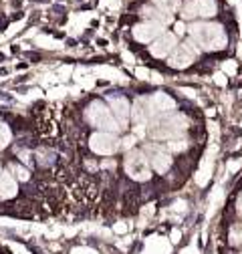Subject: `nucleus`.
<instances>
[{
    "mask_svg": "<svg viewBox=\"0 0 242 254\" xmlns=\"http://www.w3.org/2000/svg\"><path fill=\"white\" fill-rule=\"evenodd\" d=\"M164 147H166L168 151H184V149L188 147V141H186V139H172V141H168Z\"/></svg>",
    "mask_w": 242,
    "mask_h": 254,
    "instance_id": "21",
    "label": "nucleus"
},
{
    "mask_svg": "<svg viewBox=\"0 0 242 254\" xmlns=\"http://www.w3.org/2000/svg\"><path fill=\"white\" fill-rule=\"evenodd\" d=\"M123 57H125V61H127V63H131V61H133V57H131V55H127V53H125Z\"/></svg>",
    "mask_w": 242,
    "mask_h": 254,
    "instance_id": "38",
    "label": "nucleus"
},
{
    "mask_svg": "<svg viewBox=\"0 0 242 254\" xmlns=\"http://www.w3.org/2000/svg\"><path fill=\"white\" fill-rule=\"evenodd\" d=\"M143 14L147 16V18H151L154 22H158V24H168L170 20H172V16H170V12H164V10H160V8H145L143 10Z\"/></svg>",
    "mask_w": 242,
    "mask_h": 254,
    "instance_id": "17",
    "label": "nucleus"
},
{
    "mask_svg": "<svg viewBox=\"0 0 242 254\" xmlns=\"http://www.w3.org/2000/svg\"><path fill=\"white\" fill-rule=\"evenodd\" d=\"M192 41L206 51H220L226 47V33L220 24L214 22H194L190 26Z\"/></svg>",
    "mask_w": 242,
    "mask_h": 254,
    "instance_id": "1",
    "label": "nucleus"
},
{
    "mask_svg": "<svg viewBox=\"0 0 242 254\" xmlns=\"http://www.w3.org/2000/svg\"><path fill=\"white\" fill-rule=\"evenodd\" d=\"M127 224H125V222H117V224L113 226V232H117V234H125L127 232Z\"/></svg>",
    "mask_w": 242,
    "mask_h": 254,
    "instance_id": "26",
    "label": "nucleus"
},
{
    "mask_svg": "<svg viewBox=\"0 0 242 254\" xmlns=\"http://www.w3.org/2000/svg\"><path fill=\"white\" fill-rule=\"evenodd\" d=\"M238 168H240V164H238V162H230V164H228V172H230V174H234Z\"/></svg>",
    "mask_w": 242,
    "mask_h": 254,
    "instance_id": "33",
    "label": "nucleus"
},
{
    "mask_svg": "<svg viewBox=\"0 0 242 254\" xmlns=\"http://www.w3.org/2000/svg\"><path fill=\"white\" fill-rule=\"evenodd\" d=\"M222 202V188L218 186L216 190H214V192H212V196H210V208H208V218L212 216V214H214L216 212V208H218V204Z\"/></svg>",
    "mask_w": 242,
    "mask_h": 254,
    "instance_id": "18",
    "label": "nucleus"
},
{
    "mask_svg": "<svg viewBox=\"0 0 242 254\" xmlns=\"http://www.w3.org/2000/svg\"><path fill=\"white\" fill-rule=\"evenodd\" d=\"M10 170L16 174V178H18V180H22V182H24V180H28V172H26L24 168H20V166H12Z\"/></svg>",
    "mask_w": 242,
    "mask_h": 254,
    "instance_id": "23",
    "label": "nucleus"
},
{
    "mask_svg": "<svg viewBox=\"0 0 242 254\" xmlns=\"http://www.w3.org/2000/svg\"><path fill=\"white\" fill-rule=\"evenodd\" d=\"M174 99L170 97L168 93H154L149 97V111H151V119L156 117H162L164 113L172 111L174 109Z\"/></svg>",
    "mask_w": 242,
    "mask_h": 254,
    "instance_id": "11",
    "label": "nucleus"
},
{
    "mask_svg": "<svg viewBox=\"0 0 242 254\" xmlns=\"http://www.w3.org/2000/svg\"><path fill=\"white\" fill-rule=\"evenodd\" d=\"M198 53H200L198 47H194V43L186 41V43L178 45V47L170 53L168 65H170L172 69H186V67H190L192 63H194V59L198 57Z\"/></svg>",
    "mask_w": 242,
    "mask_h": 254,
    "instance_id": "5",
    "label": "nucleus"
},
{
    "mask_svg": "<svg viewBox=\"0 0 242 254\" xmlns=\"http://www.w3.org/2000/svg\"><path fill=\"white\" fill-rule=\"evenodd\" d=\"M216 145H212V149L206 153V160L202 162V168L198 170V174H196V184L198 186H206L208 184V180H210V176H212V160H214V155H216Z\"/></svg>",
    "mask_w": 242,
    "mask_h": 254,
    "instance_id": "16",
    "label": "nucleus"
},
{
    "mask_svg": "<svg viewBox=\"0 0 242 254\" xmlns=\"http://www.w3.org/2000/svg\"><path fill=\"white\" fill-rule=\"evenodd\" d=\"M16 192H18V186L14 176L10 172L0 174V200H10L16 196Z\"/></svg>",
    "mask_w": 242,
    "mask_h": 254,
    "instance_id": "15",
    "label": "nucleus"
},
{
    "mask_svg": "<svg viewBox=\"0 0 242 254\" xmlns=\"http://www.w3.org/2000/svg\"><path fill=\"white\" fill-rule=\"evenodd\" d=\"M12 139V133H10V127L6 123L0 121V149H4Z\"/></svg>",
    "mask_w": 242,
    "mask_h": 254,
    "instance_id": "19",
    "label": "nucleus"
},
{
    "mask_svg": "<svg viewBox=\"0 0 242 254\" xmlns=\"http://www.w3.org/2000/svg\"><path fill=\"white\" fill-rule=\"evenodd\" d=\"M182 91H184V93L188 95V97H194V91H192V89H186V87H184V89H182Z\"/></svg>",
    "mask_w": 242,
    "mask_h": 254,
    "instance_id": "36",
    "label": "nucleus"
},
{
    "mask_svg": "<svg viewBox=\"0 0 242 254\" xmlns=\"http://www.w3.org/2000/svg\"><path fill=\"white\" fill-rule=\"evenodd\" d=\"M109 105H111V113L113 117L117 119L119 127H125L129 117H131V107H129V101L123 99V97H109Z\"/></svg>",
    "mask_w": 242,
    "mask_h": 254,
    "instance_id": "12",
    "label": "nucleus"
},
{
    "mask_svg": "<svg viewBox=\"0 0 242 254\" xmlns=\"http://www.w3.org/2000/svg\"><path fill=\"white\" fill-rule=\"evenodd\" d=\"M184 14L186 18H194V16H202V18H208V16H214L216 14V2L214 0H192V2L186 4L184 8Z\"/></svg>",
    "mask_w": 242,
    "mask_h": 254,
    "instance_id": "9",
    "label": "nucleus"
},
{
    "mask_svg": "<svg viewBox=\"0 0 242 254\" xmlns=\"http://www.w3.org/2000/svg\"><path fill=\"white\" fill-rule=\"evenodd\" d=\"M188 127V119L180 113H172V115H164L160 117L154 125H151V137L156 139H176L178 135H182Z\"/></svg>",
    "mask_w": 242,
    "mask_h": 254,
    "instance_id": "2",
    "label": "nucleus"
},
{
    "mask_svg": "<svg viewBox=\"0 0 242 254\" xmlns=\"http://www.w3.org/2000/svg\"><path fill=\"white\" fill-rule=\"evenodd\" d=\"M135 75H137L139 79H147V77H149V71H147V69H143V67H139V69L135 71Z\"/></svg>",
    "mask_w": 242,
    "mask_h": 254,
    "instance_id": "28",
    "label": "nucleus"
},
{
    "mask_svg": "<svg viewBox=\"0 0 242 254\" xmlns=\"http://www.w3.org/2000/svg\"><path fill=\"white\" fill-rule=\"evenodd\" d=\"M230 242L236 246H242V226H234L230 232Z\"/></svg>",
    "mask_w": 242,
    "mask_h": 254,
    "instance_id": "22",
    "label": "nucleus"
},
{
    "mask_svg": "<svg viewBox=\"0 0 242 254\" xmlns=\"http://www.w3.org/2000/svg\"><path fill=\"white\" fill-rule=\"evenodd\" d=\"M85 117H87V121L91 125L99 127V129H103L107 133H117L121 129L117 119L111 113V109L105 103H101V101H93V103H91L87 107V111H85Z\"/></svg>",
    "mask_w": 242,
    "mask_h": 254,
    "instance_id": "3",
    "label": "nucleus"
},
{
    "mask_svg": "<svg viewBox=\"0 0 242 254\" xmlns=\"http://www.w3.org/2000/svg\"><path fill=\"white\" fill-rule=\"evenodd\" d=\"M143 153L147 155V160L151 162V166L156 168V172L164 174V172L170 170V166H172V155H170V151H168L164 145L147 143L145 149H143Z\"/></svg>",
    "mask_w": 242,
    "mask_h": 254,
    "instance_id": "7",
    "label": "nucleus"
},
{
    "mask_svg": "<svg viewBox=\"0 0 242 254\" xmlns=\"http://www.w3.org/2000/svg\"><path fill=\"white\" fill-rule=\"evenodd\" d=\"M214 81H216L218 85H222V87L226 85V77H224L222 73H216V75H214Z\"/></svg>",
    "mask_w": 242,
    "mask_h": 254,
    "instance_id": "29",
    "label": "nucleus"
},
{
    "mask_svg": "<svg viewBox=\"0 0 242 254\" xmlns=\"http://www.w3.org/2000/svg\"><path fill=\"white\" fill-rule=\"evenodd\" d=\"M71 254H97V252L93 248H87V246H77V248H73Z\"/></svg>",
    "mask_w": 242,
    "mask_h": 254,
    "instance_id": "24",
    "label": "nucleus"
},
{
    "mask_svg": "<svg viewBox=\"0 0 242 254\" xmlns=\"http://www.w3.org/2000/svg\"><path fill=\"white\" fill-rule=\"evenodd\" d=\"M210 131H212V139H218V125L216 123H210Z\"/></svg>",
    "mask_w": 242,
    "mask_h": 254,
    "instance_id": "27",
    "label": "nucleus"
},
{
    "mask_svg": "<svg viewBox=\"0 0 242 254\" xmlns=\"http://www.w3.org/2000/svg\"><path fill=\"white\" fill-rule=\"evenodd\" d=\"M236 206H238V214H242V194H240V198H238V204H236Z\"/></svg>",
    "mask_w": 242,
    "mask_h": 254,
    "instance_id": "37",
    "label": "nucleus"
},
{
    "mask_svg": "<svg viewBox=\"0 0 242 254\" xmlns=\"http://www.w3.org/2000/svg\"><path fill=\"white\" fill-rule=\"evenodd\" d=\"M133 143H135V137H133V135H131V137H125V139H123V147H131Z\"/></svg>",
    "mask_w": 242,
    "mask_h": 254,
    "instance_id": "32",
    "label": "nucleus"
},
{
    "mask_svg": "<svg viewBox=\"0 0 242 254\" xmlns=\"http://www.w3.org/2000/svg\"><path fill=\"white\" fill-rule=\"evenodd\" d=\"M141 254H172V244L168 238L162 236H149L145 240L143 252Z\"/></svg>",
    "mask_w": 242,
    "mask_h": 254,
    "instance_id": "14",
    "label": "nucleus"
},
{
    "mask_svg": "<svg viewBox=\"0 0 242 254\" xmlns=\"http://www.w3.org/2000/svg\"><path fill=\"white\" fill-rule=\"evenodd\" d=\"M182 254H192V248H186V250H182Z\"/></svg>",
    "mask_w": 242,
    "mask_h": 254,
    "instance_id": "39",
    "label": "nucleus"
},
{
    "mask_svg": "<svg viewBox=\"0 0 242 254\" xmlns=\"http://www.w3.org/2000/svg\"><path fill=\"white\" fill-rule=\"evenodd\" d=\"M174 210L184 212V210H186V202H182V200H180V202H176V204H174Z\"/></svg>",
    "mask_w": 242,
    "mask_h": 254,
    "instance_id": "31",
    "label": "nucleus"
},
{
    "mask_svg": "<svg viewBox=\"0 0 242 254\" xmlns=\"http://www.w3.org/2000/svg\"><path fill=\"white\" fill-rule=\"evenodd\" d=\"M125 172L129 174L131 180H137V182H145L149 180V162L143 151H129L127 157H125Z\"/></svg>",
    "mask_w": 242,
    "mask_h": 254,
    "instance_id": "4",
    "label": "nucleus"
},
{
    "mask_svg": "<svg viewBox=\"0 0 242 254\" xmlns=\"http://www.w3.org/2000/svg\"><path fill=\"white\" fill-rule=\"evenodd\" d=\"M0 174H2V172H0Z\"/></svg>",
    "mask_w": 242,
    "mask_h": 254,
    "instance_id": "41",
    "label": "nucleus"
},
{
    "mask_svg": "<svg viewBox=\"0 0 242 254\" xmlns=\"http://www.w3.org/2000/svg\"><path fill=\"white\" fill-rule=\"evenodd\" d=\"M184 30H186V26L182 24V22H178V24H176V33H178V35H184Z\"/></svg>",
    "mask_w": 242,
    "mask_h": 254,
    "instance_id": "34",
    "label": "nucleus"
},
{
    "mask_svg": "<svg viewBox=\"0 0 242 254\" xmlns=\"http://www.w3.org/2000/svg\"><path fill=\"white\" fill-rule=\"evenodd\" d=\"M222 69H224V73H228V75H234V73H236V63H234V61H226Z\"/></svg>",
    "mask_w": 242,
    "mask_h": 254,
    "instance_id": "25",
    "label": "nucleus"
},
{
    "mask_svg": "<svg viewBox=\"0 0 242 254\" xmlns=\"http://www.w3.org/2000/svg\"><path fill=\"white\" fill-rule=\"evenodd\" d=\"M10 248H12L14 252H18V254H26V250H24L22 246H16V244H10Z\"/></svg>",
    "mask_w": 242,
    "mask_h": 254,
    "instance_id": "35",
    "label": "nucleus"
},
{
    "mask_svg": "<svg viewBox=\"0 0 242 254\" xmlns=\"http://www.w3.org/2000/svg\"><path fill=\"white\" fill-rule=\"evenodd\" d=\"M180 238H182V232H180V230H172L170 240H172V242H180Z\"/></svg>",
    "mask_w": 242,
    "mask_h": 254,
    "instance_id": "30",
    "label": "nucleus"
},
{
    "mask_svg": "<svg viewBox=\"0 0 242 254\" xmlns=\"http://www.w3.org/2000/svg\"><path fill=\"white\" fill-rule=\"evenodd\" d=\"M162 33H164V26L158 24V22H154V20H147V22H141V24L133 26V37H135V41H139V43L156 41Z\"/></svg>",
    "mask_w": 242,
    "mask_h": 254,
    "instance_id": "10",
    "label": "nucleus"
},
{
    "mask_svg": "<svg viewBox=\"0 0 242 254\" xmlns=\"http://www.w3.org/2000/svg\"><path fill=\"white\" fill-rule=\"evenodd\" d=\"M131 121L135 125L137 133L143 131V127L151 121V111H149V99L145 97H137L135 103L131 105Z\"/></svg>",
    "mask_w": 242,
    "mask_h": 254,
    "instance_id": "8",
    "label": "nucleus"
},
{
    "mask_svg": "<svg viewBox=\"0 0 242 254\" xmlns=\"http://www.w3.org/2000/svg\"><path fill=\"white\" fill-rule=\"evenodd\" d=\"M174 49H176V35H172V33H162V35L154 41V45L149 47L151 55L158 57V59L170 55Z\"/></svg>",
    "mask_w": 242,
    "mask_h": 254,
    "instance_id": "13",
    "label": "nucleus"
},
{
    "mask_svg": "<svg viewBox=\"0 0 242 254\" xmlns=\"http://www.w3.org/2000/svg\"><path fill=\"white\" fill-rule=\"evenodd\" d=\"M238 53H240V55H242V45H240V49H238Z\"/></svg>",
    "mask_w": 242,
    "mask_h": 254,
    "instance_id": "40",
    "label": "nucleus"
},
{
    "mask_svg": "<svg viewBox=\"0 0 242 254\" xmlns=\"http://www.w3.org/2000/svg\"><path fill=\"white\" fill-rule=\"evenodd\" d=\"M154 4L164 12H174L180 6V0H154Z\"/></svg>",
    "mask_w": 242,
    "mask_h": 254,
    "instance_id": "20",
    "label": "nucleus"
},
{
    "mask_svg": "<svg viewBox=\"0 0 242 254\" xmlns=\"http://www.w3.org/2000/svg\"><path fill=\"white\" fill-rule=\"evenodd\" d=\"M119 139L115 137V133H107V131H99L93 133L89 139V147L99 155H113L119 149Z\"/></svg>",
    "mask_w": 242,
    "mask_h": 254,
    "instance_id": "6",
    "label": "nucleus"
}]
</instances>
